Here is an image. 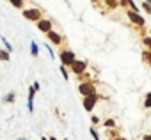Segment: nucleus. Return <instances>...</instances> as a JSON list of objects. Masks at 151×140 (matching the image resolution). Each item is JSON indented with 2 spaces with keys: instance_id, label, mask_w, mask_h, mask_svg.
Returning <instances> with one entry per match:
<instances>
[{
  "instance_id": "f257e3e1",
  "label": "nucleus",
  "mask_w": 151,
  "mask_h": 140,
  "mask_svg": "<svg viewBox=\"0 0 151 140\" xmlns=\"http://www.w3.org/2000/svg\"><path fill=\"white\" fill-rule=\"evenodd\" d=\"M86 67H87V62L86 60H73L69 64V69H71L75 75H82L86 71Z\"/></svg>"
},
{
  "instance_id": "393cba45",
  "label": "nucleus",
  "mask_w": 151,
  "mask_h": 140,
  "mask_svg": "<svg viewBox=\"0 0 151 140\" xmlns=\"http://www.w3.org/2000/svg\"><path fill=\"white\" fill-rule=\"evenodd\" d=\"M91 121H93V124H98V122H100V117H96V115H93V119H91Z\"/></svg>"
},
{
  "instance_id": "412c9836",
  "label": "nucleus",
  "mask_w": 151,
  "mask_h": 140,
  "mask_svg": "<svg viewBox=\"0 0 151 140\" xmlns=\"http://www.w3.org/2000/svg\"><path fill=\"white\" fill-rule=\"evenodd\" d=\"M142 9H144L146 13H149V14H151V6H149L147 2H142Z\"/></svg>"
},
{
  "instance_id": "c756f323",
  "label": "nucleus",
  "mask_w": 151,
  "mask_h": 140,
  "mask_svg": "<svg viewBox=\"0 0 151 140\" xmlns=\"http://www.w3.org/2000/svg\"><path fill=\"white\" fill-rule=\"evenodd\" d=\"M18 140H25V138H18Z\"/></svg>"
},
{
  "instance_id": "f3484780",
  "label": "nucleus",
  "mask_w": 151,
  "mask_h": 140,
  "mask_svg": "<svg viewBox=\"0 0 151 140\" xmlns=\"http://www.w3.org/2000/svg\"><path fill=\"white\" fill-rule=\"evenodd\" d=\"M2 43H4V46H6V50H7V51H9V53H11V50H13V46H11V44H9V41H7V39H6V37H2Z\"/></svg>"
},
{
  "instance_id": "a211bd4d",
  "label": "nucleus",
  "mask_w": 151,
  "mask_h": 140,
  "mask_svg": "<svg viewBox=\"0 0 151 140\" xmlns=\"http://www.w3.org/2000/svg\"><path fill=\"white\" fill-rule=\"evenodd\" d=\"M142 59L151 64V51H144V53H142Z\"/></svg>"
},
{
  "instance_id": "7c9ffc66",
  "label": "nucleus",
  "mask_w": 151,
  "mask_h": 140,
  "mask_svg": "<svg viewBox=\"0 0 151 140\" xmlns=\"http://www.w3.org/2000/svg\"><path fill=\"white\" fill-rule=\"evenodd\" d=\"M64 140H68V138H64Z\"/></svg>"
},
{
  "instance_id": "f03ea898",
  "label": "nucleus",
  "mask_w": 151,
  "mask_h": 140,
  "mask_svg": "<svg viewBox=\"0 0 151 140\" xmlns=\"http://www.w3.org/2000/svg\"><path fill=\"white\" fill-rule=\"evenodd\" d=\"M78 92L86 98V96H94L96 94V87L93 85V84H87V82H84V84H80L78 85Z\"/></svg>"
},
{
  "instance_id": "f8f14e48",
  "label": "nucleus",
  "mask_w": 151,
  "mask_h": 140,
  "mask_svg": "<svg viewBox=\"0 0 151 140\" xmlns=\"http://www.w3.org/2000/svg\"><path fill=\"white\" fill-rule=\"evenodd\" d=\"M144 108H151V92L146 94V99H144Z\"/></svg>"
},
{
  "instance_id": "7ed1b4c3",
  "label": "nucleus",
  "mask_w": 151,
  "mask_h": 140,
  "mask_svg": "<svg viewBox=\"0 0 151 140\" xmlns=\"http://www.w3.org/2000/svg\"><path fill=\"white\" fill-rule=\"evenodd\" d=\"M23 18H27L30 21H39L41 20V11L39 9H25L23 11Z\"/></svg>"
},
{
  "instance_id": "6ab92c4d",
  "label": "nucleus",
  "mask_w": 151,
  "mask_h": 140,
  "mask_svg": "<svg viewBox=\"0 0 151 140\" xmlns=\"http://www.w3.org/2000/svg\"><path fill=\"white\" fill-rule=\"evenodd\" d=\"M34 96H36V91L32 87H29V101H34Z\"/></svg>"
},
{
  "instance_id": "bb28decb",
  "label": "nucleus",
  "mask_w": 151,
  "mask_h": 140,
  "mask_svg": "<svg viewBox=\"0 0 151 140\" xmlns=\"http://www.w3.org/2000/svg\"><path fill=\"white\" fill-rule=\"evenodd\" d=\"M48 140H57V138H55V136H50V138H48Z\"/></svg>"
},
{
  "instance_id": "4be33fe9",
  "label": "nucleus",
  "mask_w": 151,
  "mask_h": 140,
  "mask_svg": "<svg viewBox=\"0 0 151 140\" xmlns=\"http://www.w3.org/2000/svg\"><path fill=\"white\" fill-rule=\"evenodd\" d=\"M144 44L149 48V51H151V37H144Z\"/></svg>"
},
{
  "instance_id": "20e7f679",
  "label": "nucleus",
  "mask_w": 151,
  "mask_h": 140,
  "mask_svg": "<svg viewBox=\"0 0 151 140\" xmlns=\"http://www.w3.org/2000/svg\"><path fill=\"white\" fill-rule=\"evenodd\" d=\"M60 60H62V66H69L73 60H77V57H75V53L73 51H69V50H66V51H62L60 55Z\"/></svg>"
},
{
  "instance_id": "9d476101",
  "label": "nucleus",
  "mask_w": 151,
  "mask_h": 140,
  "mask_svg": "<svg viewBox=\"0 0 151 140\" xmlns=\"http://www.w3.org/2000/svg\"><path fill=\"white\" fill-rule=\"evenodd\" d=\"M9 59H11V55L7 50H0V60H9Z\"/></svg>"
},
{
  "instance_id": "1a4fd4ad",
  "label": "nucleus",
  "mask_w": 151,
  "mask_h": 140,
  "mask_svg": "<svg viewBox=\"0 0 151 140\" xmlns=\"http://www.w3.org/2000/svg\"><path fill=\"white\" fill-rule=\"evenodd\" d=\"M30 53H32L34 57H37V55H39V46H37V43H36V41H30Z\"/></svg>"
},
{
  "instance_id": "5701e85b",
  "label": "nucleus",
  "mask_w": 151,
  "mask_h": 140,
  "mask_svg": "<svg viewBox=\"0 0 151 140\" xmlns=\"http://www.w3.org/2000/svg\"><path fill=\"white\" fill-rule=\"evenodd\" d=\"M27 106H29V112H34V101H27Z\"/></svg>"
},
{
  "instance_id": "a878e982",
  "label": "nucleus",
  "mask_w": 151,
  "mask_h": 140,
  "mask_svg": "<svg viewBox=\"0 0 151 140\" xmlns=\"http://www.w3.org/2000/svg\"><path fill=\"white\" fill-rule=\"evenodd\" d=\"M142 140H151V135H144V136H142Z\"/></svg>"
},
{
  "instance_id": "aec40b11",
  "label": "nucleus",
  "mask_w": 151,
  "mask_h": 140,
  "mask_svg": "<svg viewBox=\"0 0 151 140\" xmlns=\"http://www.w3.org/2000/svg\"><path fill=\"white\" fill-rule=\"evenodd\" d=\"M89 131H91V135H93V138H94V140H100V135H98V131H96L94 128H91Z\"/></svg>"
},
{
  "instance_id": "ddd939ff",
  "label": "nucleus",
  "mask_w": 151,
  "mask_h": 140,
  "mask_svg": "<svg viewBox=\"0 0 151 140\" xmlns=\"http://www.w3.org/2000/svg\"><path fill=\"white\" fill-rule=\"evenodd\" d=\"M59 69H60V75L64 76V80H68V78H69V73H68V67H66V66H60Z\"/></svg>"
},
{
  "instance_id": "b1692460",
  "label": "nucleus",
  "mask_w": 151,
  "mask_h": 140,
  "mask_svg": "<svg viewBox=\"0 0 151 140\" xmlns=\"http://www.w3.org/2000/svg\"><path fill=\"white\" fill-rule=\"evenodd\" d=\"M32 89H34V91L37 92V91L41 89V85H39V82H34V85H32Z\"/></svg>"
},
{
  "instance_id": "9b49d317",
  "label": "nucleus",
  "mask_w": 151,
  "mask_h": 140,
  "mask_svg": "<svg viewBox=\"0 0 151 140\" xmlns=\"http://www.w3.org/2000/svg\"><path fill=\"white\" fill-rule=\"evenodd\" d=\"M105 4H107L110 9H116V7H117V4H119V0H105Z\"/></svg>"
},
{
  "instance_id": "4468645a",
  "label": "nucleus",
  "mask_w": 151,
  "mask_h": 140,
  "mask_svg": "<svg viewBox=\"0 0 151 140\" xmlns=\"http://www.w3.org/2000/svg\"><path fill=\"white\" fill-rule=\"evenodd\" d=\"M14 96H16L14 92H9V94L4 98V103H13V101H14Z\"/></svg>"
},
{
  "instance_id": "2eb2a0df",
  "label": "nucleus",
  "mask_w": 151,
  "mask_h": 140,
  "mask_svg": "<svg viewBox=\"0 0 151 140\" xmlns=\"http://www.w3.org/2000/svg\"><path fill=\"white\" fill-rule=\"evenodd\" d=\"M9 2H11L14 7H18V9H20V7H23V0H9Z\"/></svg>"
},
{
  "instance_id": "423d86ee",
  "label": "nucleus",
  "mask_w": 151,
  "mask_h": 140,
  "mask_svg": "<svg viewBox=\"0 0 151 140\" xmlns=\"http://www.w3.org/2000/svg\"><path fill=\"white\" fill-rule=\"evenodd\" d=\"M128 18H130V21H133L135 25L144 27V18H142L139 13H135V11H128Z\"/></svg>"
},
{
  "instance_id": "39448f33",
  "label": "nucleus",
  "mask_w": 151,
  "mask_h": 140,
  "mask_svg": "<svg viewBox=\"0 0 151 140\" xmlns=\"http://www.w3.org/2000/svg\"><path fill=\"white\" fill-rule=\"evenodd\" d=\"M96 101H98V94H94V96H86V98H84V108H86L87 112H93Z\"/></svg>"
},
{
  "instance_id": "6e6552de",
  "label": "nucleus",
  "mask_w": 151,
  "mask_h": 140,
  "mask_svg": "<svg viewBox=\"0 0 151 140\" xmlns=\"http://www.w3.org/2000/svg\"><path fill=\"white\" fill-rule=\"evenodd\" d=\"M46 36H48V39H50L53 44H60V43H62V37H60V34H57V32H53V30L46 32Z\"/></svg>"
},
{
  "instance_id": "c85d7f7f",
  "label": "nucleus",
  "mask_w": 151,
  "mask_h": 140,
  "mask_svg": "<svg viewBox=\"0 0 151 140\" xmlns=\"http://www.w3.org/2000/svg\"><path fill=\"white\" fill-rule=\"evenodd\" d=\"M146 2H147V4H149V6H151V0H146Z\"/></svg>"
},
{
  "instance_id": "dca6fc26",
  "label": "nucleus",
  "mask_w": 151,
  "mask_h": 140,
  "mask_svg": "<svg viewBox=\"0 0 151 140\" xmlns=\"http://www.w3.org/2000/svg\"><path fill=\"white\" fill-rule=\"evenodd\" d=\"M105 126H107L109 129H112V128L116 126V121H114V119H107V121H105Z\"/></svg>"
},
{
  "instance_id": "cd10ccee",
  "label": "nucleus",
  "mask_w": 151,
  "mask_h": 140,
  "mask_svg": "<svg viewBox=\"0 0 151 140\" xmlns=\"http://www.w3.org/2000/svg\"><path fill=\"white\" fill-rule=\"evenodd\" d=\"M112 140H124V138H121V136H119V138H112Z\"/></svg>"
},
{
  "instance_id": "0eeeda50",
  "label": "nucleus",
  "mask_w": 151,
  "mask_h": 140,
  "mask_svg": "<svg viewBox=\"0 0 151 140\" xmlns=\"http://www.w3.org/2000/svg\"><path fill=\"white\" fill-rule=\"evenodd\" d=\"M37 29H39L41 32H50V30H52V21H50V20H43V18H41V20L37 21Z\"/></svg>"
}]
</instances>
